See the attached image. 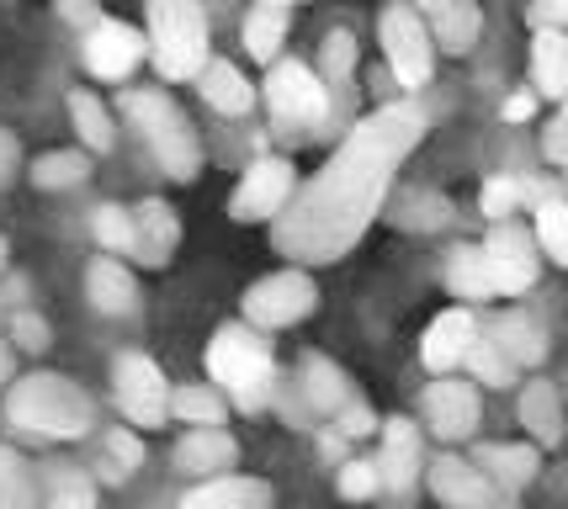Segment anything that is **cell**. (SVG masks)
Returning a JSON list of instances; mask_svg holds the SVG:
<instances>
[{
    "mask_svg": "<svg viewBox=\"0 0 568 509\" xmlns=\"http://www.w3.org/2000/svg\"><path fill=\"white\" fill-rule=\"evenodd\" d=\"M85 292H91V308L106 318H123L139 308V287H133V271L112 255H97L85 271Z\"/></svg>",
    "mask_w": 568,
    "mask_h": 509,
    "instance_id": "603a6c76",
    "label": "cell"
},
{
    "mask_svg": "<svg viewBox=\"0 0 568 509\" xmlns=\"http://www.w3.org/2000/svg\"><path fill=\"white\" fill-rule=\"evenodd\" d=\"M463 362H468L473 377H478V383H489V388H510V383H516V366L505 362L484 335H473V345H468V356H463Z\"/></svg>",
    "mask_w": 568,
    "mask_h": 509,
    "instance_id": "74e56055",
    "label": "cell"
},
{
    "mask_svg": "<svg viewBox=\"0 0 568 509\" xmlns=\"http://www.w3.org/2000/svg\"><path fill=\"white\" fill-rule=\"evenodd\" d=\"M377 493V467L372 461H346L341 467V499H372Z\"/></svg>",
    "mask_w": 568,
    "mask_h": 509,
    "instance_id": "ab89813d",
    "label": "cell"
},
{
    "mask_svg": "<svg viewBox=\"0 0 568 509\" xmlns=\"http://www.w3.org/2000/svg\"><path fill=\"white\" fill-rule=\"evenodd\" d=\"M0 271H6V240H0Z\"/></svg>",
    "mask_w": 568,
    "mask_h": 509,
    "instance_id": "816d5d0a",
    "label": "cell"
},
{
    "mask_svg": "<svg viewBox=\"0 0 568 509\" xmlns=\"http://www.w3.org/2000/svg\"><path fill=\"white\" fill-rule=\"evenodd\" d=\"M335 419H341V436H372V430H377V419H372L367 404H346Z\"/></svg>",
    "mask_w": 568,
    "mask_h": 509,
    "instance_id": "f6af8a7d",
    "label": "cell"
},
{
    "mask_svg": "<svg viewBox=\"0 0 568 509\" xmlns=\"http://www.w3.org/2000/svg\"><path fill=\"white\" fill-rule=\"evenodd\" d=\"M473 335H478V324H473L468 308H446L442 318H430V329H425V345H420L425 366H430L436 377H446L452 366H463V356H468Z\"/></svg>",
    "mask_w": 568,
    "mask_h": 509,
    "instance_id": "ac0fdd59",
    "label": "cell"
},
{
    "mask_svg": "<svg viewBox=\"0 0 568 509\" xmlns=\"http://www.w3.org/2000/svg\"><path fill=\"white\" fill-rule=\"evenodd\" d=\"M531 118H537V91L520 85V91L505 96V122H531Z\"/></svg>",
    "mask_w": 568,
    "mask_h": 509,
    "instance_id": "7dc6e473",
    "label": "cell"
},
{
    "mask_svg": "<svg viewBox=\"0 0 568 509\" xmlns=\"http://www.w3.org/2000/svg\"><path fill=\"white\" fill-rule=\"evenodd\" d=\"M6 419L22 425L32 436L49 440H80L91 430V398L74 388L70 377H53V371H32V377H17V388L6 393Z\"/></svg>",
    "mask_w": 568,
    "mask_h": 509,
    "instance_id": "5b68a950",
    "label": "cell"
},
{
    "mask_svg": "<svg viewBox=\"0 0 568 509\" xmlns=\"http://www.w3.org/2000/svg\"><path fill=\"white\" fill-rule=\"evenodd\" d=\"M53 17L74 32H91L101 22V0H53Z\"/></svg>",
    "mask_w": 568,
    "mask_h": 509,
    "instance_id": "b9f144b4",
    "label": "cell"
},
{
    "mask_svg": "<svg viewBox=\"0 0 568 509\" xmlns=\"http://www.w3.org/2000/svg\"><path fill=\"white\" fill-rule=\"evenodd\" d=\"M520 425L537 436V446H558L564 414H558V388L552 383H526V393H520Z\"/></svg>",
    "mask_w": 568,
    "mask_h": 509,
    "instance_id": "d6a6232c",
    "label": "cell"
},
{
    "mask_svg": "<svg viewBox=\"0 0 568 509\" xmlns=\"http://www.w3.org/2000/svg\"><path fill=\"white\" fill-rule=\"evenodd\" d=\"M377 488L388 493H409L415 488V472H420V430L415 419H388L383 430V451H377Z\"/></svg>",
    "mask_w": 568,
    "mask_h": 509,
    "instance_id": "2e32d148",
    "label": "cell"
},
{
    "mask_svg": "<svg viewBox=\"0 0 568 509\" xmlns=\"http://www.w3.org/2000/svg\"><path fill=\"white\" fill-rule=\"evenodd\" d=\"M11 366H17V356H11V339H0V383H11Z\"/></svg>",
    "mask_w": 568,
    "mask_h": 509,
    "instance_id": "681fc988",
    "label": "cell"
},
{
    "mask_svg": "<svg viewBox=\"0 0 568 509\" xmlns=\"http://www.w3.org/2000/svg\"><path fill=\"white\" fill-rule=\"evenodd\" d=\"M272 483H261V478H240V472H223V478H207L197 483L181 509H272Z\"/></svg>",
    "mask_w": 568,
    "mask_h": 509,
    "instance_id": "44dd1931",
    "label": "cell"
},
{
    "mask_svg": "<svg viewBox=\"0 0 568 509\" xmlns=\"http://www.w3.org/2000/svg\"><path fill=\"white\" fill-rule=\"evenodd\" d=\"M473 467L499 488V493H516L537 478V451L526 446V440H510V446H478V457Z\"/></svg>",
    "mask_w": 568,
    "mask_h": 509,
    "instance_id": "cb8c5ba5",
    "label": "cell"
},
{
    "mask_svg": "<svg viewBox=\"0 0 568 509\" xmlns=\"http://www.w3.org/2000/svg\"><path fill=\"white\" fill-rule=\"evenodd\" d=\"M446 287H452V297H463V303L495 297V282H489V266H484V250L478 244H457L446 255Z\"/></svg>",
    "mask_w": 568,
    "mask_h": 509,
    "instance_id": "f1b7e54d",
    "label": "cell"
},
{
    "mask_svg": "<svg viewBox=\"0 0 568 509\" xmlns=\"http://www.w3.org/2000/svg\"><path fill=\"white\" fill-rule=\"evenodd\" d=\"M531 213H537V234H531V240H537V250H542L547 261H558V266H564V261H568V207H564V196H558V192L542 196Z\"/></svg>",
    "mask_w": 568,
    "mask_h": 509,
    "instance_id": "e575fe53",
    "label": "cell"
},
{
    "mask_svg": "<svg viewBox=\"0 0 568 509\" xmlns=\"http://www.w3.org/2000/svg\"><path fill=\"white\" fill-rule=\"evenodd\" d=\"M430 493L442 499V509H495V499H499V488L463 457L430 461Z\"/></svg>",
    "mask_w": 568,
    "mask_h": 509,
    "instance_id": "9a60e30c",
    "label": "cell"
},
{
    "mask_svg": "<svg viewBox=\"0 0 568 509\" xmlns=\"http://www.w3.org/2000/svg\"><path fill=\"white\" fill-rule=\"evenodd\" d=\"M0 509H38V472L32 461L0 446Z\"/></svg>",
    "mask_w": 568,
    "mask_h": 509,
    "instance_id": "836d02e7",
    "label": "cell"
},
{
    "mask_svg": "<svg viewBox=\"0 0 568 509\" xmlns=\"http://www.w3.org/2000/svg\"><path fill=\"white\" fill-rule=\"evenodd\" d=\"M128 223H133V244L128 255L139 266H165L171 261L175 240H181V223H175V207L160 202V196H144L139 207H128Z\"/></svg>",
    "mask_w": 568,
    "mask_h": 509,
    "instance_id": "4fadbf2b",
    "label": "cell"
},
{
    "mask_svg": "<svg viewBox=\"0 0 568 509\" xmlns=\"http://www.w3.org/2000/svg\"><path fill=\"white\" fill-rule=\"evenodd\" d=\"M297 192V170L293 160H282V154H272V160H255V165L240 175V186H234V196H229V213L240 223H272L287 202H293Z\"/></svg>",
    "mask_w": 568,
    "mask_h": 509,
    "instance_id": "8fae6325",
    "label": "cell"
},
{
    "mask_svg": "<svg viewBox=\"0 0 568 509\" xmlns=\"http://www.w3.org/2000/svg\"><path fill=\"white\" fill-rule=\"evenodd\" d=\"M144 59H149L144 32L133 22H123V17H101L91 32H80V64L101 85H128Z\"/></svg>",
    "mask_w": 568,
    "mask_h": 509,
    "instance_id": "9c48e42d",
    "label": "cell"
},
{
    "mask_svg": "<svg viewBox=\"0 0 568 509\" xmlns=\"http://www.w3.org/2000/svg\"><path fill=\"white\" fill-rule=\"evenodd\" d=\"M106 451H112V461H101V478L106 483H123L128 472L144 461V446L128 436V430H106Z\"/></svg>",
    "mask_w": 568,
    "mask_h": 509,
    "instance_id": "f35d334b",
    "label": "cell"
},
{
    "mask_svg": "<svg viewBox=\"0 0 568 509\" xmlns=\"http://www.w3.org/2000/svg\"><path fill=\"white\" fill-rule=\"evenodd\" d=\"M377 43H383V64L398 80V91H425L430 74H436V49H430V32H425L420 11L409 0H388L377 11Z\"/></svg>",
    "mask_w": 568,
    "mask_h": 509,
    "instance_id": "8992f818",
    "label": "cell"
},
{
    "mask_svg": "<svg viewBox=\"0 0 568 509\" xmlns=\"http://www.w3.org/2000/svg\"><path fill=\"white\" fill-rule=\"evenodd\" d=\"M27 175H32L38 192H74V186L91 181V154L85 149H49V154L32 160Z\"/></svg>",
    "mask_w": 568,
    "mask_h": 509,
    "instance_id": "83f0119b",
    "label": "cell"
},
{
    "mask_svg": "<svg viewBox=\"0 0 568 509\" xmlns=\"http://www.w3.org/2000/svg\"><path fill=\"white\" fill-rule=\"evenodd\" d=\"M255 6H266V11H293V0H255Z\"/></svg>",
    "mask_w": 568,
    "mask_h": 509,
    "instance_id": "f907efd6",
    "label": "cell"
},
{
    "mask_svg": "<svg viewBox=\"0 0 568 509\" xmlns=\"http://www.w3.org/2000/svg\"><path fill=\"white\" fill-rule=\"evenodd\" d=\"M17 165H22V144H17V133H11V128H0V192L11 186Z\"/></svg>",
    "mask_w": 568,
    "mask_h": 509,
    "instance_id": "bcb514c9",
    "label": "cell"
},
{
    "mask_svg": "<svg viewBox=\"0 0 568 509\" xmlns=\"http://www.w3.org/2000/svg\"><path fill=\"white\" fill-rule=\"evenodd\" d=\"M526 27H531V32H564L568 0H531V6H526Z\"/></svg>",
    "mask_w": 568,
    "mask_h": 509,
    "instance_id": "60d3db41",
    "label": "cell"
},
{
    "mask_svg": "<svg viewBox=\"0 0 568 509\" xmlns=\"http://www.w3.org/2000/svg\"><path fill=\"white\" fill-rule=\"evenodd\" d=\"M64 106H70V128L80 133V144L91 149V154H106V149L118 144V122H112V106H106L97 91L74 85L70 96H64Z\"/></svg>",
    "mask_w": 568,
    "mask_h": 509,
    "instance_id": "484cf974",
    "label": "cell"
},
{
    "mask_svg": "<svg viewBox=\"0 0 568 509\" xmlns=\"http://www.w3.org/2000/svg\"><path fill=\"white\" fill-rule=\"evenodd\" d=\"M223 393L213 388H171V419H186L192 430L197 425H223Z\"/></svg>",
    "mask_w": 568,
    "mask_h": 509,
    "instance_id": "d590c367",
    "label": "cell"
},
{
    "mask_svg": "<svg viewBox=\"0 0 568 509\" xmlns=\"http://www.w3.org/2000/svg\"><path fill=\"white\" fill-rule=\"evenodd\" d=\"M542 154H547V165L552 170H564V160H568V118L564 112L542 122Z\"/></svg>",
    "mask_w": 568,
    "mask_h": 509,
    "instance_id": "7bdbcfd3",
    "label": "cell"
},
{
    "mask_svg": "<svg viewBox=\"0 0 568 509\" xmlns=\"http://www.w3.org/2000/svg\"><path fill=\"white\" fill-rule=\"evenodd\" d=\"M38 509H97V488L74 467H43L38 472Z\"/></svg>",
    "mask_w": 568,
    "mask_h": 509,
    "instance_id": "f546056e",
    "label": "cell"
},
{
    "mask_svg": "<svg viewBox=\"0 0 568 509\" xmlns=\"http://www.w3.org/2000/svg\"><path fill=\"white\" fill-rule=\"evenodd\" d=\"M11 339H17L22 350H32V356H38V350L49 345V324H43L38 314H17V318H11Z\"/></svg>",
    "mask_w": 568,
    "mask_h": 509,
    "instance_id": "ee69618b",
    "label": "cell"
},
{
    "mask_svg": "<svg viewBox=\"0 0 568 509\" xmlns=\"http://www.w3.org/2000/svg\"><path fill=\"white\" fill-rule=\"evenodd\" d=\"M425 133L430 118L420 101H388L351 122L335 154L314 170V181H297L293 202L272 218V244L297 271L341 261L388 207L398 170L425 144Z\"/></svg>",
    "mask_w": 568,
    "mask_h": 509,
    "instance_id": "6da1fadb",
    "label": "cell"
},
{
    "mask_svg": "<svg viewBox=\"0 0 568 509\" xmlns=\"http://www.w3.org/2000/svg\"><path fill=\"white\" fill-rule=\"evenodd\" d=\"M478 250H484V266H489V282H495V297H516V292L537 287L542 255H537V240H531L520 223H495L489 240L478 244Z\"/></svg>",
    "mask_w": 568,
    "mask_h": 509,
    "instance_id": "7c38bea8",
    "label": "cell"
},
{
    "mask_svg": "<svg viewBox=\"0 0 568 509\" xmlns=\"http://www.w3.org/2000/svg\"><path fill=\"white\" fill-rule=\"evenodd\" d=\"M356 59H362L356 32L329 27V32H324V43H320V53H314V64H308V70L320 74V85L329 91V106H341V101H346L351 80H356Z\"/></svg>",
    "mask_w": 568,
    "mask_h": 509,
    "instance_id": "ffe728a7",
    "label": "cell"
},
{
    "mask_svg": "<svg viewBox=\"0 0 568 509\" xmlns=\"http://www.w3.org/2000/svg\"><path fill=\"white\" fill-rule=\"evenodd\" d=\"M425 32H430V49L436 53L463 59V53H473V43L484 38V11H478V0H457V6H446L442 17H430Z\"/></svg>",
    "mask_w": 568,
    "mask_h": 509,
    "instance_id": "d4e9b609",
    "label": "cell"
},
{
    "mask_svg": "<svg viewBox=\"0 0 568 509\" xmlns=\"http://www.w3.org/2000/svg\"><path fill=\"white\" fill-rule=\"evenodd\" d=\"M192 85H197L202 101H207L213 112H223V118H245V112H255V85H250L245 70L229 64V59H207Z\"/></svg>",
    "mask_w": 568,
    "mask_h": 509,
    "instance_id": "d6986e66",
    "label": "cell"
},
{
    "mask_svg": "<svg viewBox=\"0 0 568 509\" xmlns=\"http://www.w3.org/2000/svg\"><path fill=\"white\" fill-rule=\"evenodd\" d=\"M303 393L314 414H341L351 404V388H346V371L324 356H303Z\"/></svg>",
    "mask_w": 568,
    "mask_h": 509,
    "instance_id": "1f68e13d",
    "label": "cell"
},
{
    "mask_svg": "<svg viewBox=\"0 0 568 509\" xmlns=\"http://www.w3.org/2000/svg\"><path fill=\"white\" fill-rule=\"evenodd\" d=\"M531 85L542 101H564L568 91V32H531Z\"/></svg>",
    "mask_w": 568,
    "mask_h": 509,
    "instance_id": "4316f807",
    "label": "cell"
},
{
    "mask_svg": "<svg viewBox=\"0 0 568 509\" xmlns=\"http://www.w3.org/2000/svg\"><path fill=\"white\" fill-rule=\"evenodd\" d=\"M314 308H320V287H314L308 271H297V266L272 271V276H261V282L245 292V324L261 329V335L287 329L297 318H308Z\"/></svg>",
    "mask_w": 568,
    "mask_h": 509,
    "instance_id": "ba28073f",
    "label": "cell"
},
{
    "mask_svg": "<svg viewBox=\"0 0 568 509\" xmlns=\"http://www.w3.org/2000/svg\"><path fill=\"white\" fill-rule=\"evenodd\" d=\"M207 377L219 383L240 409H266L276 393V362H272V339L250 324H223L213 345H207Z\"/></svg>",
    "mask_w": 568,
    "mask_h": 509,
    "instance_id": "277c9868",
    "label": "cell"
},
{
    "mask_svg": "<svg viewBox=\"0 0 568 509\" xmlns=\"http://www.w3.org/2000/svg\"><path fill=\"white\" fill-rule=\"evenodd\" d=\"M118 112L133 122V133H139V144L149 149V160L165 170L171 181H197L202 175V139L192 118L175 106V96L165 85H128L123 96H118Z\"/></svg>",
    "mask_w": 568,
    "mask_h": 509,
    "instance_id": "7a4b0ae2",
    "label": "cell"
},
{
    "mask_svg": "<svg viewBox=\"0 0 568 509\" xmlns=\"http://www.w3.org/2000/svg\"><path fill=\"white\" fill-rule=\"evenodd\" d=\"M420 414L442 440H468L473 425H478V393H473V383H452V377H442V383L425 388Z\"/></svg>",
    "mask_w": 568,
    "mask_h": 509,
    "instance_id": "5bb4252c",
    "label": "cell"
},
{
    "mask_svg": "<svg viewBox=\"0 0 568 509\" xmlns=\"http://www.w3.org/2000/svg\"><path fill=\"white\" fill-rule=\"evenodd\" d=\"M91 234H97L101 255H128V244H133V223H128V207H118V202H101L97 218H91Z\"/></svg>",
    "mask_w": 568,
    "mask_h": 509,
    "instance_id": "8d00e7d4",
    "label": "cell"
},
{
    "mask_svg": "<svg viewBox=\"0 0 568 509\" xmlns=\"http://www.w3.org/2000/svg\"><path fill=\"white\" fill-rule=\"evenodd\" d=\"M287 27H293V11H266V6H255L245 17V53L255 64H276L282 49H287Z\"/></svg>",
    "mask_w": 568,
    "mask_h": 509,
    "instance_id": "4dcf8cb0",
    "label": "cell"
},
{
    "mask_svg": "<svg viewBox=\"0 0 568 509\" xmlns=\"http://www.w3.org/2000/svg\"><path fill=\"white\" fill-rule=\"evenodd\" d=\"M484 339L495 345L505 362L516 366H542V356H547V335H542V324L537 318H526V314H499V318H489V329H484Z\"/></svg>",
    "mask_w": 568,
    "mask_h": 509,
    "instance_id": "7402d4cb",
    "label": "cell"
},
{
    "mask_svg": "<svg viewBox=\"0 0 568 509\" xmlns=\"http://www.w3.org/2000/svg\"><path fill=\"white\" fill-rule=\"evenodd\" d=\"M234 457H240V446H234V436L229 430H219V425H197V430H186L181 436V446H175V467L186 472V478H223L229 467H234Z\"/></svg>",
    "mask_w": 568,
    "mask_h": 509,
    "instance_id": "e0dca14e",
    "label": "cell"
},
{
    "mask_svg": "<svg viewBox=\"0 0 568 509\" xmlns=\"http://www.w3.org/2000/svg\"><path fill=\"white\" fill-rule=\"evenodd\" d=\"M415 11H420V22H430V17H442L446 6H457V0H409Z\"/></svg>",
    "mask_w": 568,
    "mask_h": 509,
    "instance_id": "c3c4849f",
    "label": "cell"
},
{
    "mask_svg": "<svg viewBox=\"0 0 568 509\" xmlns=\"http://www.w3.org/2000/svg\"><path fill=\"white\" fill-rule=\"evenodd\" d=\"M144 43L160 80H197V70L213 59V32L202 0H144Z\"/></svg>",
    "mask_w": 568,
    "mask_h": 509,
    "instance_id": "3957f363",
    "label": "cell"
},
{
    "mask_svg": "<svg viewBox=\"0 0 568 509\" xmlns=\"http://www.w3.org/2000/svg\"><path fill=\"white\" fill-rule=\"evenodd\" d=\"M255 101H266V112H272L276 122H287V128H314V133H320L324 122L335 118L320 74L308 70L303 59H287V53H282L276 64H266V80H261Z\"/></svg>",
    "mask_w": 568,
    "mask_h": 509,
    "instance_id": "52a82bcc",
    "label": "cell"
},
{
    "mask_svg": "<svg viewBox=\"0 0 568 509\" xmlns=\"http://www.w3.org/2000/svg\"><path fill=\"white\" fill-rule=\"evenodd\" d=\"M112 388H118V409L128 414V425L160 430V425L171 419V383H165V371L149 362V356H139V350L118 356Z\"/></svg>",
    "mask_w": 568,
    "mask_h": 509,
    "instance_id": "30bf717a",
    "label": "cell"
}]
</instances>
